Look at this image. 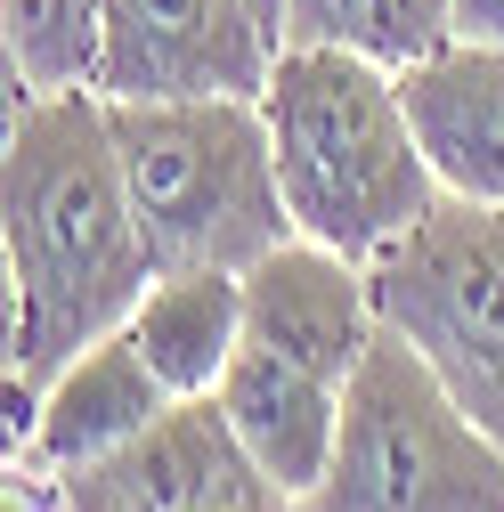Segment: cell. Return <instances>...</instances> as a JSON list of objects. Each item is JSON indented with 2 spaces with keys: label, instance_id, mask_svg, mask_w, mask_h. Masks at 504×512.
Wrapping results in <instances>:
<instances>
[{
  "label": "cell",
  "instance_id": "cell-3",
  "mask_svg": "<svg viewBox=\"0 0 504 512\" xmlns=\"http://www.w3.org/2000/svg\"><path fill=\"white\" fill-rule=\"evenodd\" d=\"M131 212L147 228L155 277L171 269H252L293 236L277 139L261 98H155L106 106Z\"/></svg>",
  "mask_w": 504,
  "mask_h": 512
},
{
  "label": "cell",
  "instance_id": "cell-11",
  "mask_svg": "<svg viewBox=\"0 0 504 512\" xmlns=\"http://www.w3.org/2000/svg\"><path fill=\"white\" fill-rule=\"evenodd\" d=\"M415 139L448 196L504 204V49L496 41H439L399 74Z\"/></svg>",
  "mask_w": 504,
  "mask_h": 512
},
{
  "label": "cell",
  "instance_id": "cell-1",
  "mask_svg": "<svg viewBox=\"0 0 504 512\" xmlns=\"http://www.w3.org/2000/svg\"><path fill=\"white\" fill-rule=\"evenodd\" d=\"M0 252H9V423L33 391L122 334L155 285V252L122 187L114 114L98 90L9 106L0 131Z\"/></svg>",
  "mask_w": 504,
  "mask_h": 512
},
{
  "label": "cell",
  "instance_id": "cell-12",
  "mask_svg": "<svg viewBox=\"0 0 504 512\" xmlns=\"http://www.w3.org/2000/svg\"><path fill=\"white\" fill-rule=\"evenodd\" d=\"M131 342L171 382V399H212L244 350V277L236 269H171L131 309Z\"/></svg>",
  "mask_w": 504,
  "mask_h": 512
},
{
  "label": "cell",
  "instance_id": "cell-10",
  "mask_svg": "<svg viewBox=\"0 0 504 512\" xmlns=\"http://www.w3.org/2000/svg\"><path fill=\"white\" fill-rule=\"evenodd\" d=\"M342 391L350 382L301 366V358H285L269 342H244L212 399H220V415H228L244 456L261 464L285 496H309L326 480V464H334V439H342Z\"/></svg>",
  "mask_w": 504,
  "mask_h": 512
},
{
  "label": "cell",
  "instance_id": "cell-13",
  "mask_svg": "<svg viewBox=\"0 0 504 512\" xmlns=\"http://www.w3.org/2000/svg\"><path fill=\"white\" fill-rule=\"evenodd\" d=\"M277 33L293 49H350V57L407 74L415 57L456 41V0H285Z\"/></svg>",
  "mask_w": 504,
  "mask_h": 512
},
{
  "label": "cell",
  "instance_id": "cell-9",
  "mask_svg": "<svg viewBox=\"0 0 504 512\" xmlns=\"http://www.w3.org/2000/svg\"><path fill=\"white\" fill-rule=\"evenodd\" d=\"M244 342H269L301 366L350 382L366 366V350L383 342L366 261H350L334 244H309V236H285L269 261L244 269Z\"/></svg>",
  "mask_w": 504,
  "mask_h": 512
},
{
  "label": "cell",
  "instance_id": "cell-14",
  "mask_svg": "<svg viewBox=\"0 0 504 512\" xmlns=\"http://www.w3.org/2000/svg\"><path fill=\"white\" fill-rule=\"evenodd\" d=\"M98 9L106 0H0L9 106L49 90H98Z\"/></svg>",
  "mask_w": 504,
  "mask_h": 512
},
{
  "label": "cell",
  "instance_id": "cell-4",
  "mask_svg": "<svg viewBox=\"0 0 504 512\" xmlns=\"http://www.w3.org/2000/svg\"><path fill=\"white\" fill-rule=\"evenodd\" d=\"M301 512H504V439L383 326L342 391V439Z\"/></svg>",
  "mask_w": 504,
  "mask_h": 512
},
{
  "label": "cell",
  "instance_id": "cell-6",
  "mask_svg": "<svg viewBox=\"0 0 504 512\" xmlns=\"http://www.w3.org/2000/svg\"><path fill=\"white\" fill-rule=\"evenodd\" d=\"M277 25L252 0H106L98 9V98H261Z\"/></svg>",
  "mask_w": 504,
  "mask_h": 512
},
{
  "label": "cell",
  "instance_id": "cell-15",
  "mask_svg": "<svg viewBox=\"0 0 504 512\" xmlns=\"http://www.w3.org/2000/svg\"><path fill=\"white\" fill-rule=\"evenodd\" d=\"M0 512H66V504H57V480H49V472H33V464H9Z\"/></svg>",
  "mask_w": 504,
  "mask_h": 512
},
{
  "label": "cell",
  "instance_id": "cell-17",
  "mask_svg": "<svg viewBox=\"0 0 504 512\" xmlns=\"http://www.w3.org/2000/svg\"><path fill=\"white\" fill-rule=\"evenodd\" d=\"M252 9H261L269 25H285V0H252ZM277 41H285V33H277Z\"/></svg>",
  "mask_w": 504,
  "mask_h": 512
},
{
  "label": "cell",
  "instance_id": "cell-7",
  "mask_svg": "<svg viewBox=\"0 0 504 512\" xmlns=\"http://www.w3.org/2000/svg\"><path fill=\"white\" fill-rule=\"evenodd\" d=\"M57 504L66 512H301V496H285L236 447L220 399H179L131 447H114L82 472H57Z\"/></svg>",
  "mask_w": 504,
  "mask_h": 512
},
{
  "label": "cell",
  "instance_id": "cell-8",
  "mask_svg": "<svg viewBox=\"0 0 504 512\" xmlns=\"http://www.w3.org/2000/svg\"><path fill=\"white\" fill-rule=\"evenodd\" d=\"M171 382L147 366V350L131 342V326L90 342L82 358H66L33 407L9 423V464H33V472H82L98 456H114V447H131L139 431H155L171 415Z\"/></svg>",
  "mask_w": 504,
  "mask_h": 512
},
{
  "label": "cell",
  "instance_id": "cell-5",
  "mask_svg": "<svg viewBox=\"0 0 504 512\" xmlns=\"http://www.w3.org/2000/svg\"><path fill=\"white\" fill-rule=\"evenodd\" d=\"M366 277L383 326L504 439V204L439 196Z\"/></svg>",
  "mask_w": 504,
  "mask_h": 512
},
{
  "label": "cell",
  "instance_id": "cell-2",
  "mask_svg": "<svg viewBox=\"0 0 504 512\" xmlns=\"http://www.w3.org/2000/svg\"><path fill=\"white\" fill-rule=\"evenodd\" d=\"M269 139H277V187L293 236L334 244L350 261H383V252L448 196L415 139V114L391 66L350 49H277L269 90Z\"/></svg>",
  "mask_w": 504,
  "mask_h": 512
},
{
  "label": "cell",
  "instance_id": "cell-16",
  "mask_svg": "<svg viewBox=\"0 0 504 512\" xmlns=\"http://www.w3.org/2000/svg\"><path fill=\"white\" fill-rule=\"evenodd\" d=\"M456 41H496L504 49V0H456Z\"/></svg>",
  "mask_w": 504,
  "mask_h": 512
}]
</instances>
